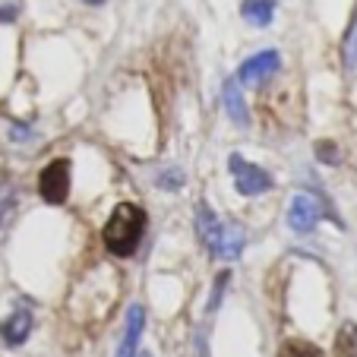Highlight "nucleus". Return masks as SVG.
Wrapping results in <instances>:
<instances>
[{"instance_id": "nucleus-1", "label": "nucleus", "mask_w": 357, "mask_h": 357, "mask_svg": "<svg viewBox=\"0 0 357 357\" xmlns=\"http://www.w3.org/2000/svg\"><path fill=\"white\" fill-rule=\"evenodd\" d=\"M146 209H142L139 202H121L114 206L111 218L105 222V247H108L111 257H133L136 247H139L142 234H146Z\"/></svg>"}, {"instance_id": "nucleus-9", "label": "nucleus", "mask_w": 357, "mask_h": 357, "mask_svg": "<svg viewBox=\"0 0 357 357\" xmlns=\"http://www.w3.org/2000/svg\"><path fill=\"white\" fill-rule=\"evenodd\" d=\"M142 323H146V313H142V307H130L127 329H123V342H121V351H117V357H136V344H139V335H142Z\"/></svg>"}, {"instance_id": "nucleus-16", "label": "nucleus", "mask_w": 357, "mask_h": 357, "mask_svg": "<svg viewBox=\"0 0 357 357\" xmlns=\"http://www.w3.org/2000/svg\"><path fill=\"white\" fill-rule=\"evenodd\" d=\"M317 155H319V162H326V165H335L338 162L335 146H332V142H317Z\"/></svg>"}, {"instance_id": "nucleus-14", "label": "nucleus", "mask_w": 357, "mask_h": 357, "mask_svg": "<svg viewBox=\"0 0 357 357\" xmlns=\"http://www.w3.org/2000/svg\"><path fill=\"white\" fill-rule=\"evenodd\" d=\"M231 282V272H222V275L215 278V288H212V297H209V310H218V303H222V294L225 288H228Z\"/></svg>"}, {"instance_id": "nucleus-3", "label": "nucleus", "mask_w": 357, "mask_h": 357, "mask_svg": "<svg viewBox=\"0 0 357 357\" xmlns=\"http://www.w3.org/2000/svg\"><path fill=\"white\" fill-rule=\"evenodd\" d=\"M38 193H41V199L51 202V206L67 202V196H70V162L67 158H57V162H51L41 171Z\"/></svg>"}, {"instance_id": "nucleus-11", "label": "nucleus", "mask_w": 357, "mask_h": 357, "mask_svg": "<svg viewBox=\"0 0 357 357\" xmlns=\"http://www.w3.org/2000/svg\"><path fill=\"white\" fill-rule=\"evenodd\" d=\"M241 16L250 26H269L272 16H275V0H243L241 3Z\"/></svg>"}, {"instance_id": "nucleus-6", "label": "nucleus", "mask_w": 357, "mask_h": 357, "mask_svg": "<svg viewBox=\"0 0 357 357\" xmlns=\"http://www.w3.org/2000/svg\"><path fill=\"white\" fill-rule=\"evenodd\" d=\"M222 228H225V222L212 212L209 202H199V206H196V231H199L202 247L209 250L212 257H215L218 241H222Z\"/></svg>"}, {"instance_id": "nucleus-10", "label": "nucleus", "mask_w": 357, "mask_h": 357, "mask_svg": "<svg viewBox=\"0 0 357 357\" xmlns=\"http://www.w3.org/2000/svg\"><path fill=\"white\" fill-rule=\"evenodd\" d=\"M243 243H247V237H243V228H241V225H225L215 257H218V259H237V257L243 253Z\"/></svg>"}, {"instance_id": "nucleus-7", "label": "nucleus", "mask_w": 357, "mask_h": 357, "mask_svg": "<svg viewBox=\"0 0 357 357\" xmlns=\"http://www.w3.org/2000/svg\"><path fill=\"white\" fill-rule=\"evenodd\" d=\"M29 332H32V313L16 310L13 317H7L0 323V342L10 344V348H20V344L29 338Z\"/></svg>"}, {"instance_id": "nucleus-5", "label": "nucleus", "mask_w": 357, "mask_h": 357, "mask_svg": "<svg viewBox=\"0 0 357 357\" xmlns=\"http://www.w3.org/2000/svg\"><path fill=\"white\" fill-rule=\"evenodd\" d=\"M278 70H282V57H278V51H259L257 57H250V61L241 63L237 79L247 82V86H257V82L269 79V76L278 73Z\"/></svg>"}, {"instance_id": "nucleus-13", "label": "nucleus", "mask_w": 357, "mask_h": 357, "mask_svg": "<svg viewBox=\"0 0 357 357\" xmlns=\"http://www.w3.org/2000/svg\"><path fill=\"white\" fill-rule=\"evenodd\" d=\"M342 57H344V70H354L357 67V10H354V16H351L348 35H344Z\"/></svg>"}, {"instance_id": "nucleus-2", "label": "nucleus", "mask_w": 357, "mask_h": 357, "mask_svg": "<svg viewBox=\"0 0 357 357\" xmlns=\"http://www.w3.org/2000/svg\"><path fill=\"white\" fill-rule=\"evenodd\" d=\"M228 171L234 177V187L241 190L243 196H259V193H269L272 190V177L269 171H263L259 165H250L243 155H231L228 158Z\"/></svg>"}, {"instance_id": "nucleus-15", "label": "nucleus", "mask_w": 357, "mask_h": 357, "mask_svg": "<svg viewBox=\"0 0 357 357\" xmlns=\"http://www.w3.org/2000/svg\"><path fill=\"white\" fill-rule=\"evenodd\" d=\"M158 187H165V190H181V187H183V171H177V168L165 171L162 181H158Z\"/></svg>"}, {"instance_id": "nucleus-17", "label": "nucleus", "mask_w": 357, "mask_h": 357, "mask_svg": "<svg viewBox=\"0 0 357 357\" xmlns=\"http://www.w3.org/2000/svg\"><path fill=\"white\" fill-rule=\"evenodd\" d=\"M16 16H20V7H0V22H10V20H16Z\"/></svg>"}, {"instance_id": "nucleus-18", "label": "nucleus", "mask_w": 357, "mask_h": 357, "mask_svg": "<svg viewBox=\"0 0 357 357\" xmlns=\"http://www.w3.org/2000/svg\"><path fill=\"white\" fill-rule=\"evenodd\" d=\"M86 3H92V7H101V3H105V0H86Z\"/></svg>"}, {"instance_id": "nucleus-8", "label": "nucleus", "mask_w": 357, "mask_h": 357, "mask_svg": "<svg viewBox=\"0 0 357 357\" xmlns=\"http://www.w3.org/2000/svg\"><path fill=\"white\" fill-rule=\"evenodd\" d=\"M222 101H225V111H228V117L237 123V127H247L250 123V111L247 105H243V95H241V82L237 79H225L222 86Z\"/></svg>"}, {"instance_id": "nucleus-12", "label": "nucleus", "mask_w": 357, "mask_h": 357, "mask_svg": "<svg viewBox=\"0 0 357 357\" xmlns=\"http://www.w3.org/2000/svg\"><path fill=\"white\" fill-rule=\"evenodd\" d=\"M278 357H323V351L313 342H303V338H288V342L278 348Z\"/></svg>"}, {"instance_id": "nucleus-19", "label": "nucleus", "mask_w": 357, "mask_h": 357, "mask_svg": "<svg viewBox=\"0 0 357 357\" xmlns=\"http://www.w3.org/2000/svg\"><path fill=\"white\" fill-rule=\"evenodd\" d=\"M142 357H146V354H142Z\"/></svg>"}, {"instance_id": "nucleus-4", "label": "nucleus", "mask_w": 357, "mask_h": 357, "mask_svg": "<svg viewBox=\"0 0 357 357\" xmlns=\"http://www.w3.org/2000/svg\"><path fill=\"white\" fill-rule=\"evenodd\" d=\"M323 215H332V212L323 209V202L310 193H297L291 199V209H288V225L297 231V234H307V231L317 228V222Z\"/></svg>"}]
</instances>
